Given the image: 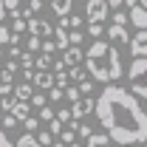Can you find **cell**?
<instances>
[{"mask_svg":"<svg viewBox=\"0 0 147 147\" xmlns=\"http://www.w3.org/2000/svg\"><path fill=\"white\" fill-rule=\"evenodd\" d=\"M102 122L105 133L110 142L116 144H139L147 142V113L139 105L136 93L125 91L122 85H105L99 99H96V110H93Z\"/></svg>","mask_w":147,"mask_h":147,"instance_id":"obj_1","label":"cell"},{"mask_svg":"<svg viewBox=\"0 0 147 147\" xmlns=\"http://www.w3.org/2000/svg\"><path fill=\"white\" fill-rule=\"evenodd\" d=\"M85 68L91 74V79L96 82H119L125 65H122V57L116 51V45H110L108 40H96L91 48L85 51Z\"/></svg>","mask_w":147,"mask_h":147,"instance_id":"obj_2","label":"cell"},{"mask_svg":"<svg viewBox=\"0 0 147 147\" xmlns=\"http://www.w3.org/2000/svg\"><path fill=\"white\" fill-rule=\"evenodd\" d=\"M127 85H130V93L147 99V57H133L127 68Z\"/></svg>","mask_w":147,"mask_h":147,"instance_id":"obj_3","label":"cell"},{"mask_svg":"<svg viewBox=\"0 0 147 147\" xmlns=\"http://www.w3.org/2000/svg\"><path fill=\"white\" fill-rule=\"evenodd\" d=\"M85 17H88V23H105L110 17V3L108 0H88L85 3Z\"/></svg>","mask_w":147,"mask_h":147,"instance_id":"obj_4","label":"cell"},{"mask_svg":"<svg viewBox=\"0 0 147 147\" xmlns=\"http://www.w3.org/2000/svg\"><path fill=\"white\" fill-rule=\"evenodd\" d=\"M130 54L133 57H147V28H139L136 34L130 37Z\"/></svg>","mask_w":147,"mask_h":147,"instance_id":"obj_5","label":"cell"},{"mask_svg":"<svg viewBox=\"0 0 147 147\" xmlns=\"http://www.w3.org/2000/svg\"><path fill=\"white\" fill-rule=\"evenodd\" d=\"M28 34L34 37H54V26L42 17H31L28 20Z\"/></svg>","mask_w":147,"mask_h":147,"instance_id":"obj_6","label":"cell"},{"mask_svg":"<svg viewBox=\"0 0 147 147\" xmlns=\"http://www.w3.org/2000/svg\"><path fill=\"white\" fill-rule=\"evenodd\" d=\"M93 110H96V99H91V96H85V99L74 102L71 113H74V119L79 122V119H85V116H88V113H93Z\"/></svg>","mask_w":147,"mask_h":147,"instance_id":"obj_7","label":"cell"},{"mask_svg":"<svg viewBox=\"0 0 147 147\" xmlns=\"http://www.w3.org/2000/svg\"><path fill=\"white\" fill-rule=\"evenodd\" d=\"M105 37L113 40V42H130V34H127V26H119V23H110L105 28Z\"/></svg>","mask_w":147,"mask_h":147,"instance_id":"obj_8","label":"cell"},{"mask_svg":"<svg viewBox=\"0 0 147 147\" xmlns=\"http://www.w3.org/2000/svg\"><path fill=\"white\" fill-rule=\"evenodd\" d=\"M34 88H40V91H51L57 82H54V74L51 71H34Z\"/></svg>","mask_w":147,"mask_h":147,"instance_id":"obj_9","label":"cell"},{"mask_svg":"<svg viewBox=\"0 0 147 147\" xmlns=\"http://www.w3.org/2000/svg\"><path fill=\"white\" fill-rule=\"evenodd\" d=\"M82 59H85V51H82L79 45H68V48L62 51V62H65L68 68H71V65H79Z\"/></svg>","mask_w":147,"mask_h":147,"instance_id":"obj_10","label":"cell"},{"mask_svg":"<svg viewBox=\"0 0 147 147\" xmlns=\"http://www.w3.org/2000/svg\"><path fill=\"white\" fill-rule=\"evenodd\" d=\"M130 23H133L136 28H147V9L142 6V3L130 9Z\"/></svg>","mask_w":147,"mask_h":147,"instance_id":"obj_11","label":"cell"},{"mask_svg":"<svg viewBox=\"0 0 147 147\" xmlns=\"http://www.w3.org/2000/svg\"><path fill=\"white\" fill-rule=\"evenodd\" d=\"M28 108H31V105H28V102H20L17 96H14V105H11V110H9V113H11V116H14V119H17L20 125H23V122H26V119H28Z\"/></svg>","mask_w":147,"mask_h":147,"instance_id":"obj_12","label":"cell"},{"mask_svg":"<svg viewBox=\"0 0 147 147\" xmlns=\"http://www.w3.org/2000/svg\"><path fill=\"white\" fill-rule=\"evenodd\" d=\"M11 31H14V34H23V31H28V20L20 14V9H17V11H11Z\"/></svg>","mask_w":147,"mask_h":147,"instance_id":"obj_13","label":"cell"},{"mask_svg":"<svg viewBox=\"0 0 147 147\" xmlns=\"http://www.w3.org/2000/svg\"><path fill=\"white\" fill-rule=\"evenodd\" d=\"M108 144H110V136H108V133H91L88 142H85V147H108Z\"/></svg>","mask_w":147,"mask_h":147,"instance_id":"obj_14","label":"cell"},{"mask_svg":"<svg viewBox=\"0 0 147 147\" xmlns=\"http://www.w3.org/2000/svg\"><path fill=\"white\" fill-rule=\"evenodd\" d=\"M51 40H54V45L59 51H65V48L71 45V42H68V28H62V26H57V34L51 37Z\"/></svg>","mask_w":147,"mask_h":147,"instance_id":"obj_15","label":"cell"},{"mask_svg":"<svg viewBox=\"0 0 147 147\" xmlns=\"http://www.w3.org/2000/svg\"><path fill=\"white\" fill-rule=\"evenodd\" d=\"M82 23L85 20L79 17V14H65V17H59L57 26H62V28H82Z\"/></svg>","mask_w":147,"mask_h":147,"instance_id":"obj_16","label":"cell"},{"mask_svg":"<svg viewBox=\"0 0 147 147\" xmlns=\"http://www.w3.org/2000/svg\"><path fill=\"white\" fill-rule=\"evenodd\" d=\"M71 6H74V0H51V9H54V14H59V17L71 14Z\"/></svg>","mask_w":147,"mask_h":147,"instance_id":"obj_17","label":"cell"},{"mask_svg":"<svg viewBox=\"0 0 147 147\" xmlns=\"http://www.w3.org/2000/svg\"><path fill=\"white\" fill-rule=\"evenodd\" d=\"M51 65H54V54H45V51H42L40 57H34V68L37 71H48Z\"/></svg>","mask_w":147,"mask_h":147,"instance_id":"obj_18","label":"cell"},{"mask_svg":"<svg viewBox=\"0 0 147 147\" xmlns=\"http://www.w3.org/2000/svg\"><path fill=\"white\" fill-rule=\"evenodd\" d=\"M14 74H17V62H14V59H6V65H3V71H0V82H11Z\"/></svg>","mask_w":147,"mask_h":147,"instance_id":"obj_19","label":"cell"},{"mask_svg":"<svg viewBox=\"0 0 147 147\" xmlns=\"http://www.w3.org/2000/svg\"><path fill=\"white\" fill-rule=\"evenodd\" d=\"M14 96H17L20 102H28L34 93H31V82H20L17 88H14Z\"/></svg>","mask_w":147,"mask_h":147,"instance_id":"obj_20","label":"cell"},{"mask_svg":"<svg viewBox=\"0 0 147 147\" xmlns=\"http://www.w3.org/2000/svg\"><path fill=\"white\" fill-rule=\"evenodd\" d=\"M14 147H42V144L37 142L34 133H26V136H20L17 142H14Z\"/></svg>","mask_w":147,"mask_h":147,"instance_id":"obj_21","label":"cell"},{"mask_svg":"<svg viewBox=\"0 0 147 147\" xmlns=\"http://www.w3.org/2000/svg\"><path fill=\"white\" fill-rule=\"evenodd\" d=\"M37 142L42 147H51L54 144V133H51V130H37Z\"/></svg>","mask_w":147,"mask_h":147,"instance_id":"obj_22","label":"cell"},{"mask_svg":"<svg viewBox=\"0 0 147 147\" xmlns=\"http://www.w3.org/2000/svg\"><path fill=\"white\" fill-rule=\"evenodd\" d=\"M54 82L59 85V88H68L71 85V76H68V71L62 68V71H54Z\"/></svg>","mask_w":147,"mask_h":147,"instance_id":"obj_23","label":"cell"},{"mask_svg":"<svg viewBox=\"0 0 147 147\" xmlns=\"http://www.w3.org/2000/svg\"><path fill=\"white\" fill-rule=\"evenodd\" d=\"M68 76H71V82H76V85H79L82 79H88V76H85V71H82L79 65H71V68H68Z\"/></svg>","mask_w":147,"mask_h":147,"instance_id":"obj_24","label":"cell"},{"mask_svg":"<svg viewBox=\"0 0 147 147\" xmlns=\"http://www.w3.org/2000/svg\"><path fill=\"white\" fill-rule=\"evenodd\" d=\"M28 51H31V54L42 51V37H34V34H28Z\"/></svg>","mask_w":147,"mask_h":147,"instance_id":"obj_25","label":"cell"},{"mask_svg":"<svg viewBox=\"0 0 147 147\" xmlns=\"http://www.w3.org/2000/svg\"><path fill=\"white\" fill-rule=\"evenodd\" d=\"M82 40H85V37H82V28H71V31H68V42H71V45H82Z\"/></svg>","mask_w":147,"mask_h":147,"instance_id":"obj_26","label":"cell"},{"mask_svg":"<svg viewBox=\"0 0 147 147\" xmlns=\"http://www.w3.org/2000/svg\"><path fill=\"white\" fill-rule=\"evenodd\" d=\"M28 105H34V108H45V105H48V96H45V93H34V96L28 99Z\"/></svg>","mask_w":147,"mask_h":147,"instance_id":"obj_27","label":"cell"},{"mask_svg":"<svg viewBox=\"0 0 147 147\" xmlns=\"http://www.w3.org/2000/svg\"><path fill=\"white\" fill-rule=\"evenodd\" d=\"M57 119H59V122H62V125L68 127V125L74 122V113H71L68 108H62V110H57Z\"/></svg>","mask_w":147,"mask_h":147,"instance_id":"obj_28","label":"cell"},{"mask_svg":"<svg viewBox=\"0 0 147 147\" xmlns=\"http://www.w3.org/2000/svg\"><path fill=\"white\" fill-rule=\"evenodd\" d=\"M88 34L91 37H102L105 34V23H88Z\"/></svg>","mask_w":147,"mask_h":147,"instance_id":"obj_29","label":"cell"},{"mask_svg":"<svg viewBox=\"0 0 147 147\" xmlns=\"http://www.w3.org/2000/svg\"><path fill=\"white\" fill-rule=\"evenodd\" d=\"M23 127L28 130V133H37V130H40V119H37V116H28V119L23 122Z\"/></svg>","mask_w":147,"mask_h":147,"instance_id":"obj_30","label":"cell"},{"mask_svg":"<svg viewBox=\"0 0 147 147\" xmlns=\"http://www.w3.org/2000/svg\"><path fill=\"white\" fill-rule=\"evenodd\" d=\"M48 99H51V102H59V99H65V88H59V85H54V88L48 91Z\"/></svg>","mask_w":147,"mask_h":147,"instance_id":"obj_31","label":"cell"},{"mask_svg":"<svg viewBox=\"0 0 147 147\" xmlns=\"http://www.w3.org/2000/svg\"><path fill=\"white\" fill-rule=\"evenodd\" d=\"M0 125H3V127H6V130H14V127H17V125H20V122H17V119H14V116H11V113H6Z\"/></svg>","mask_w":147,"mask_h":147,"instance_id":"obj_32","label":"cell"},{"mask_svg":"<svg viewBox=\"0 0 147 147\" xmlns=\"http://www.w3.org/2000/svg\"><path fill=\"white\" fill-rule=\"evenodd\" d=\"M65 99H68V102H79V88L68 85V88H65Z\"/></svg>","mask_w":147,"mask_h":147,"instance_id":"obj_33","label":"cell"},{"mask_svg":"<svg viewBox=\"0 0 147 147\" xmlns=\"http://www.w3.org/2000/svg\"><path fill=\"white\" fill-rule=\"evenodd\" d=\"M20 62H23V68H31V65H34V54H31V51H23V54H20Z\"/></svg>","mask_w":147,"mask_h":147,"instance_id":"obj_34","label":"cell"},{"mask_svg":"<svg viewBox=\"0 0 147 147\" xmlns=\"http://www.w3.org/2000/svg\"><path fill=\"white\" fill-rule=\"evenodd\" d=\"M51 119H54V110L48 108V105H45V108H40V122H51Z\"/></svg>","mask_w":147,"mask_h":147,"instance_id":"obj_35","label":"cell"},{"mask_svg":"<svg viewBox=\"0 0 147 147\" xmlns=\"http://www.w3.org/2000/svg\"><path fill=\"white\" fill-rule=\"evenodd\" d=\"M0 147H14V142H11V136L6 133V130L0 127Z\"/></svg>","mask_w":147,"mask_h":147,"instance_id":"obj_36","label":"cell"},{"mask_svg":"<svg viewBox=\"0 0 147 147\" xmlns=\"http://www.w3.org/2000/svg\"><path fill=\"white\" fill-rule=\"evenodd\" d=\"M113 23H119V26H127V23H130V14H125V11H116V14H113Z\"/></svg>","mask_w":147,"mask_h":147,"instance_id":"obj_37","label":"cell"},{"mask_svg":"<svg viewBox=\"0 0 147 147\" xmlns=\"http://www.w3.org/2000/svg\"><path fill=\"white\" fill-rule=\"evenodd\" d=\"M3 6H6V11H17V9H20V0H3Z\"/></svg>","mask_w":147,"mask_h":147,"instance_id":"obj_38","label":"cell"},{"mask_svg":"<svg viewBox=\"0 0 147 147\" xmlns=\"http://www.w3.org/2000/svg\"><path fill=\"white\" fill-rule=\"evenodd\" d=\"M11 82H0V96H11Z\"/></svg>","mask_w":147,"mask_h":147,"instance_id":"obj_39","label":"cell"},{"mask_svg":"<svg viewBox=\"0 0 147 147\" xmlns=\"http://www.w3.org/2000/svg\"><path fill=\"white\" fill-rule=\"evenodd\" d=\"M91 88H93L91 79H82V82H79V93H91Z\"/></svg>","mask_w":147,"mask_h":147,"instance_id":"obj_40","label":"cell"},{"mask_svg":"<svg viewBox=\"0 0 147 147\" xmlns=\"http://www.w3.org/2000/svg\"><path fill=\"white\" fill-rule=\"evenodd\" d=\"M42 51H45V54H54V51H57L54 40H45V42H42Z\"/></svg>","mask_w":147,"mask_h":147,"instance_id":"obj_41","label":"cell"},{"mask_svg":"<svg viewBox=\"0 0 147 147\" xmlns=\"http://www.w3.org/2000/svg\"><path fill=\"white\" fill-rule=\"evenodd\" d=\"M28 9H31V14L40 11V9H42V0H28Z\"/></svg>","mask_w":147,"mask_h":147,"instance_id":"obj_42","label":"cell"},{"mask_svg":"<svg viewBox=\"0 0 147 147\" xmlns=\"http://www.w3.org/2000/svg\"><path fill=\"white\" fill-rule=\"evenodd\" d=\"M20 54H23V51H20L17 45H11V57H9V59H20Z\"/></svg>","mask_w":147,"mask_h":147,"instance_id":"obj_43","label":"cell"},{"mask_svg":"<svg viewBox=\"0 0 147 147\" xmlns=\"http://www.w3.org/2000/svg\"><path fill=\"white\" fill-rule=\"evenodd\" d=\"M110 3V9H119V6H125V0H108Z\"/></svg>","mask_w":147,"mask_h":147,"instance_id":"obj_44","label":"cell"},{"mask_svg":"<svg viewBox=\"0 0 147 147\" xmlns=\"http://www.w3.org/2000/svg\"><path fill=\"white\" fill-rule=\"evenodd\" d=\"M3 17H6V6H3V0H0V23H3Z\"/></svg>","mask_w":147,"mask_h":147,"instance_id":"obj_45","label":"cell"},{"mask_svg":"<svg viewBox=\"0 0 147 147\" xmlns=\"http://www.w3.org/2000/svg\"><path fill=\"white\" fill-rule=\"evenodd\" d=\"M125 6H130V9H133V6H139V0H125Z\"/></svg>","mask_w":147,"mask_h":147,"instance_id":"obj_46","label":"cell"},{"mask_svg":"<svg viewBox=\"0 0 147 147\" xmlns=\"http://www.w3.org/2000/svg\"><path fill=\"white\" fill-rule=\"evenodd\" d=\"M68 147H82V144H79V142H71V144H68Z\"/></svg>","mask_w":147,"mask_h":147,"instance_id":"obj_47","label":"cell"},{"mask_svg":"<svg viewBox=\"0 0 147 147\" xmlns=\"http://www.w3.org/2000/svg\"><path fill=\"white\" fill-rule=\"evenodd\" d=\"M139 3H142V6H144V9H147V0H139Z\"/></svg>","mask_w":147,"mask_h":147,"instance_id":"obj_48","label":"cell"},{"mask_svg":"<svg viewBox=\"0 0 147 147\" xmlns=\"http://www.w3.org/2000/svg\"><path fill=\"white\" fill-rule=\"evenodd\" d=\"M0 57H3V45H0Z\"/></svg>","mask_w":147,"mask_h":147,"instance_id":"obj_49","label":"cell"},{"mask_svg":"<svg viewBox=\"0 0 147 147\" xmlns=\"http://www.w3.org/2000/svg\"><path fill=\"white\" fill-rule=\"evenodd\" d=\"M125 147H133V144H125Z\"/></svg>","mask_w":147,"mask_h":147,"instance_id":"obj_50","label":"cell"},{"mask_svg":"<svg viewBox=\"0 0 147 147\" xmlns=\"http://www.w3.org/2000/svg\"><path fill=\"white\" fill-rule=\"evenodd\" d=\"M108 147H110V144H108Z\"/></svg>","mask_w":147,"mask_h":147,"instance_id":"obj_51","label":"cell"}]
</instances>
